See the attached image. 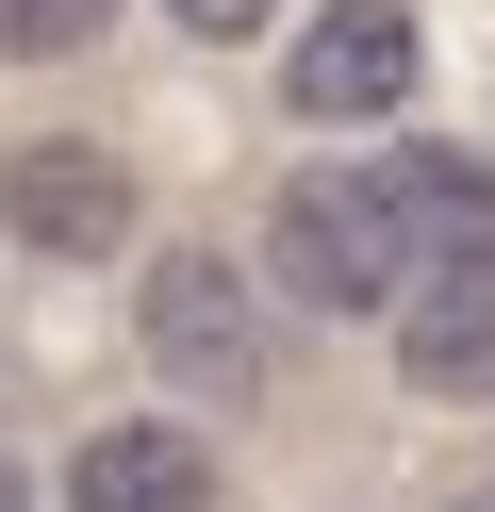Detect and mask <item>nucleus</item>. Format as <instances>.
Instances as JSON below:
<instances>
[{"label": "nucleus", "instance_id": "nucleus-1", "mask_svg": "<svg viewBox=\"0 0 495 512\" xmlns=\"http://www.w3.org/2000/svg\"><path fill=\"white\" fill-rule=\"evenodd\" d=\"M413 215H396V182L380 166H314V182H281L264 199V281H281L297 314H380V298H413Z\"/></svg>", "mask_w": 495, "mask_h": 512}, {"label": "nucleus", "instance_id": "nucleus-2", "mask_svg": "<svg viewBox=\"0 0 495 512\" xmlns=\"http://www.w3.org/2000/svg\"><path fill=\"white\" fill-rule=\"evenodd\" d=\"M132 347H149L165 380H182L198 413H248L264 397V314H248V265H215V248H165L149 298H132Z\"/></svg>", "mask_w": 495, "mask_h": 512}, {"label": "nucleus", "instance_id": "nucleus-3", "mask_svg": "<svg viewBox=\"0 0 495 512\" xmlns=\"http://www.w3.org/2000/svg\"><path fill=\"white\" fill-rule=\"evenodd\" d=\"M413 67H429V34H413V0H330L314 34H297L281 100L314 116V133H380V116H413Z\"/></svg>", "mask_w": 495, "mask_h": 512}, {"label": "nucleus", "instance_id": "nucleus-4", "mask_svg": "<svg viewBox=\"0 0 495 512\" xmlns=\"http://www.w3.org/2000/svg\"><path fill=\"white\" fill-rule=\"evenodd\" d=\"M0 232H17L33 265H116L132 248V166L99 133H33L17 166H0Z\"/></svg>", "mask_w": 495, "mask_h": 512}, {"label": "nucleus", "instance_id": "nucleus-5", "mask_svg": "<svg viewBox=\"0 0 495 512\" xmlns=\"http://www.w3.org/2000/svg\"><path fill=\"white\" fill-rule=\"evenodd\" d=\"M396 364H413V397H479L495 413V248H446L396 298Z\"/></svg>", "mask_w": 495, "mask_h": 512}, {"label": "nucleus", "instance_id": "nucleus-6", "mask_svg": "<svg viewBox=\"0 0 495 512\" xmlns=\"http://www.w3.org/2000/svg\"><path fill=\"white\" fill-rule=\"evenodd\" d=\"M66 512H215V446L165 430V413H116V430L66 446Z\"/></svg>", "mask_w": 495, "mask_h": 512}, {"label": "nucleus", "instance_id": "nucleus-7", "mask_svg": "<svg viewBox=\"0 0 495 512\" xmlns=\"http://www.w3.org/2000/svg\"><path fill=\"white\" fill-rule=\"evenodd\" d=\"M380 182H396V215H413V248H429V265H446V248H495V166H479V149L413 133Z\"/></svg>", "mask_w": 495, "mask_h": 512}, {"label": "nucleus", "instance_id": "nucleus-8", "mask_svg": "<svg viewBox=\"0 0 495 512\" xmlns=\"http://www.w3.org/2000/svg\"><path fill=\"white\" fill-rule=\"evenodd\" d=\"M99 17H116V0H0V50L50 67V50H99Z\"/></svg>", "mask_w": 495, "mask_h": 512}, {"label": "nucleus", "instance_id": "nucleus-9", "mask_svg": "<svg viewBox=\"0 0 495 512\" xmlns=\"http://www.w3.org/2000/svg\"><path fill=\"white\" fill-rule=\"evenodd\" d=\"M165 17H182L198 50H231V34H264V17H281V0H165Z\"/></svg>", "mask_w": 495, "mask_h": 512}, {"label": "nucleus", "instance_id": "nucleus-10", "mask_svg": "<svg viewBox=\"0 0 495 512\" xmlns=\"http://www.w3.org/2000/svg\"><path fill=\"white\" fill-rule=\"evenodd\" d=\"M0 512H50V496H33V463H0Z\"/></svg>", "mask_w": 495, "mask_h": 512}, {"label": "nucleus", "instance_id": "nucleus-11", "mask_svg": "<svg viewBox=\"0 0 495 512\" xmlns=\"http://www.w3.org/2000/svg\"><path fill=\"white\" fill-rule=\"evenodd\" d=\"M446 512H495V479H462V496H446Z\"/></svg>", "mask_w": 495, "mask_h": 512}]
</instances>
